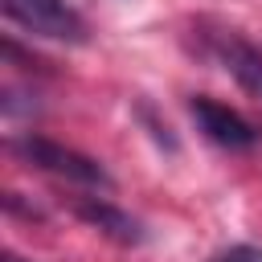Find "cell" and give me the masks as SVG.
I'll use <instances>...</instances> for the list:
<instances>
[{
  "instance_id": "obj_1",
  "label": "cell",
  "mask_w": 262,
  "mask_h": 262,
  "mask_svg": "<svg viewBox=\"0 0 262 262\" xmlns=\"http://www.w3.org/2000/svg\"><path fill=\"white\" fill-rule=\"evenodd\" d=\"M12 151L20 160L53 172V176H66V180H78V184H94V188L111 184V176L102 172L98 160H90V156H82L74 147H61V143H53L45 135H20V139H12Z\"/></svg>"
},
{
  "instance_id": "obj_2",
  "label": "cell",
  "mask_w": 262,
  "mask_h": 262,
  "mask_svg": "<svg viewBox=\"0 0 262 262\" xmlns=\"http://www.w3.org/2000/svg\"><path fill=\"white\" fill-rule=\"evenodd\" d=\"M0 8H4V16L12 25H20L33 37L86 41V25H82V16L66 0H0Z\"/></svg>"
},
{
  "instance_id": "obj_3",
  "label": "cell",
  "mask_w": 262,
  "mask_h": 262,
  "mask_svg": "<svg viewBox=\"0 0 262 262\" xmlns=\"http://www.w3.org/2000/svg\"><path fill=\"white\" fill-rule=\"evenodd\" d=\"M213 53H217L221 70H225L242 90H250V94L262 98V49H258V45H250V41L237 37V33H217V37H213Z\"/></svg>"
},
{
  "instance_id": "obj_4",
  "label": "cell",
  "mask_w": 262,
  "mask_h": 262,
  "mask_svg": "<svg viewBox=\"0 0 262 262\" xmlns=\"http://www.w3.org/2000/svg\"><path fill=\"white\" fill-rule=\"evenodd\" d=\"M192 115H196V123H201V131L213 139V143H221V147H250L258 135H254V127L237 115V111H229V106H221V102H213V98H192Z\"/></svg>"
},
{
  "instance_id": "obj_5",
  "label": "cell",
  "mask_w": 262,
  "mask_h": 262,
  "mask_svg": "<svg viewBox=\"0 0 262 262\" xmlns=\"http://www.w3.org/2000/svg\"><path fill=\"white\" fill-rule=\"evenodd\" d=\"M78 217H86L94 229H102L106 237H115V242H123V246H135V242H143V229H139V221H135V217H127L123 209H115V205L98 201V196H90V201H78Z\"/></svg>"
},
{
  "instance_id": "obj_6",
  "label": "cell",
  "mask_w": 262,
  "mask_h": 262,
  "mask_svg": "<svg viewBox=\"0 0 262 262\" xmlns=\"http://www.w3.org/2000/svg\"><path fill=\"white\" fill-rule=\"evenodd\" d=\"M217 262H262V250L258 246H229Z\"/></svg>"
},
{
  "instance_id": "obj_7",
  "label": "cell",
  "mask_w": 262,
  "mask_h": 262,
  "mask_svg": "<svg viewBox=\"0 0 262 262\" xmlns=\"http://www.w3.org/2000/svg\"><path fill=\"white\" fill-rule=\"evenodd\" d=\"M4 262H20V258H12V254H8V258H4Z\"/></svg>"
}]
</instances>
